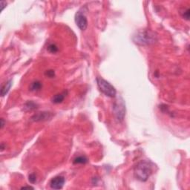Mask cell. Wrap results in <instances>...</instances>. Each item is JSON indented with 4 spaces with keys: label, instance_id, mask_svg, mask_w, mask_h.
I'll return each mask as SVG.
<instances>
[{
    "label": "cell",
    "instance_id": "ffe728a7",
    "mask_svg": "<svg viewBox=\"0 0 190 190\" xmlns=\"http://www.w3.org/2000/svg\"><path fill=\"white\" fill-rule=\"evenodd\" d=\"M5 149V147H4V143H2L1 144V151H3Z\"/></svg>",
    "mask_w": 190,
    "mask_h": 190
},
{
    "label": "cell",
    "instance_id": "5bb4252c",
    "mask_svg": "<svg viewBox=\"0 0 190 190\" xmlns=\"http://www.w3.org/2000/svg\"><path fill=\"white\" fill-rule=\"evenodd\" d=\"M45 75L47 76V77H49V78H53V77L55 76V72H54V71L53 70L46 71L45 73Z\"/></svg>",
    "mask_w": 190,
    "mask_h": 190
},
{
    "label": "cell",
    "instance_id": "277c9868",
    "mask_svg": "<svg viewBox=\"0 0 190 190\" xmlns=\"http://www.w3.org/2000/svg\"><path fill=\"white\" fill-rule=\"evenodd\" d=\"M113 112L117 120L119 121H123L126 115V107L123 100L117 99L113 105Z\"/></svg>",
    "mask_w": 190,
    "mask_h": 190
},
{
    "label": "cell",
    "instance_id": "5b68a950",
    "mask_svg": "<svg viewBox=\"0 0 190 190\" xmlns=\"http://www.w3.org/2000/svg\"><path fill=\"white\" fill-rule=\"evenodd\" d=\"M75 22L77 27L82 31H85L88 27V19L86 15L81 12L78 11L75 15Z\"/></svg>",
    "mask_w": 190,
    "mask_h": 190
},
{
    "label": "cell",
    "instance_id": "4fadbf2b",
    "mask_svg": "<svg viewBox=\"0 0 190 190\" xmlns=\"http://www.w3.org/2000/svg\"><path fill=\"white\" fill-rule=\"evenodd\" d=\"M48 50L49 52L52 53V54H55L58 51V47L55 44H50L48 46Z\"/></svg>",
    "mask_w": 190,
    "mask_h": 190
},
{
    "label": "cell",
    "instance_id": "8fae6325",
    "mask_svg": "<svg viewBox=\"0 0 190 190\" xmlns=\"http://www.w3.org/2000/svg\"><path fill=\"white\" fill-rule=\"evenodd\" d=\"M42 87V85L40 81H34L30 86V90L32 91H40Z\"/></svg>",
    "mask_w": 190,
    "mask_h": 190
},
{
    "label": "cell",
    "instance_id": "6da1fadb",
    "mask_svg": "<svg viewBox=\"0 0 190 190\" xmlns=\"http://www.w3.org/2000/svg\"><path fill=\"white\" fill-rule=\"evenodd\" d=\"M158 40V34L150 30L139 31L133 37V41L139 45H149L155 44Z\"/></svg>",
    "mask_w": 190,
    "mask_h": 190
},
{
    "label": "cell",
    "instance_id": "ba28073f",
    "mask_svg": "<svg viewBox=\"0 0 190 190\" xmlns=\"http://www.w3.org/2000/svg\"><path fill=\"white\" fill-rule=\"evenodd\" d=\"M66 96L65 91L63 92V93L57 94L54 95V97L51 99V101H52L53 103H55V104H59V103H63V101L64 100L65 97Z\"/></svg>",
    "mask_w": 190,
    "mask_h": 190
},
{
    "label": "cell",
    "instance_id": "9c48e42d",
    "mask_svg": "<svg viewBox=\"0 0 190 190\" xmlns=\"http://www.w3.org/2000/svg\"><path fill=\"white\" fill-rule=\"evenodd\" d=\"M37 108H38V105L34 101H28L23 106V110L25 112H31V111L35 110Z\"/></svg>",
    "mask_w": 190,
    "mask_h": 190
},
{
    "label": "cell",
    "instance_id": "e0dca14e",
    "mask_svg": "<svg viewBox=\"0 0 190 190\" xmlns=\"http://www.w3.org/2000/svg\"><path fill=\"white\" fill-rule=\"evenodd\" d=\"M7 3L5 2H4V1H1V6H2V8H1V11H3L4 8H5V6H6Z\"/></svg>",
    "mask_w": 190,
    "mask_h": 190
},
{
    "label": "cell",
    "instance_id": "d6986e66",
    "mask_svg": "<svg viewBox=\"0 0 190 190\" xmlns=\"http://www.w3.org/2000/svg\"><path fill=\"white\" fill-rule=\"evenodd\" d=\"M22 189H34L32 186H23L22 187Z\"/></svg>",
    "mask_w": 190,
    "mask_h": 190
},
{
    "label": "cell",
    "instance_id": "8992f818",
    "mask_svg": "<svg viewBox=\"0 0 190 190\" xmlns=\"http://www.w3.org/2000/svg\"><path fill=\"white\" fill-rule=\"evenodd\" d=\"M53 117V114L48 112H38L31 117V120L34 122H42L46 120H51Z\"/></svg>",
    "mask_w": 190,
    "mask_h": 190
},
{
    "label": "cell",
    "instance_id": "7c38bea8",
    "mask_svg": "<svg viewBox=\"0 0 190 190\" xmlns=\"http://www.w3.org/2000/svg\"><path fill=\"white\" fill-rule=\"evenodd\" d=\"M88 162V159L84 156H80L74 160V164H85Z\"/></svg>",
    "mask_w": 190,
    "mask_h": 190
},
{
    "label": "cell",
    "instance_id": "2e32d148",
    "mask_svg": "<svg viewBox=\"0 0 190 190\" xmlns=\"http://www.w3.org/2000/svg\"><path fill=\"white\" fill-rule=\"evenodd\" d=\"M189 8H187L186 10L185 11H184V13H183L182 16L184 18H185L186 20H189Z\"/></svg>",
    "mask_w": 190,
    "mask_h": 190
},
{
    "label": "cell",
    "instance_id": "52a82bcc",
    "mask_svg": "<svg viewBox=\"0 0 190 190\" xmlns=\"http://www.w3.org/2000/svg\"><path fill=\"white\" fill-rule=\"evenodd\" d=\"M65 178L63 176H57L54 177L50 181V186L51 189H61L63 187L65 184Z\"/></svg>",
    "mask_w": 190,
    "mask_h": 190
},
{
    "label": "cell",
    "instance_id": "7a4b0ae2",
    "mask_svg": "<svg viewBox=\"0 0 190 190\" xmlns=\"http://www.w3.org/2000/svg\"><path fill=\"white\" fill-rule=\"evenodd\" d=\"M152 173V166L150 162L142 160L137 164L135 168V176L138 181L145 182Z\"/></svg>",
    "mask_w": 190,
    "mask_h": 190
},
{
    "label": "cell",
    "instance_id": "30bf717a",
    "mask_svg": "<svg viewBox=\"0 0 190 190\" xmlns=\"http://www.w3.org/2000/svg\"><path fill=\"white\" fill-rule=\"evenodd\" d=\"M11 86H12V80H10L9 81H8L7 83H5V84L2 86V88H1V92H0V93H1V96H2V97H4L5 95H6L8 93V91H9Z\"/></svg>",
    "mask_w": 190,
    "mask_h": 190
},
{
    "label": "cell",
    "instance_id": "9a60e30c",
    "mask_svg": "<svg viewBox=\"0 0 190 190\" xmlns=\"http://www.w3.org/2000/svg\"><path fill=\"white\" fill-rule=\"evenodd\" d=\"M28 181L31 183V184H34L37 181V176L35 174H31L28 177Z\"/></svg>",
    "mask_w": 190,
    "mask_h": 190
},
{
    "label": "cell",
    "instance_id": "ac0fdd59",
    "mask_svg": "<svg viewBox=\"0 0 190 190\" xmlns=\"http://www.w3.org/2000/svg\"><path fill=\"white\" fill-rule=\"evenodd\" d=\"M4 125H5V122H4L3 118H2L1 119V129H2L4 127Z\"/></svg>",
    "mask_w": 190,
    "mask_h": 190
},
{
    "label": "cell",
    "instance_id": "3957f363",
    "mask_svg": "<svg viewBox=\"0 0 190 190\" xmlns=\"http://www.w3.org/2000/svg\"><path fill=\"white\" fill-rule=\"evenodd\" d=\"M97 83L100 91L103 92L105 95L109 97H115L117 94V91L115 88L102 77H97Z\"/></svg>",
    "mask_w": 190,
    "mask_h": 190
}]
</instances>
